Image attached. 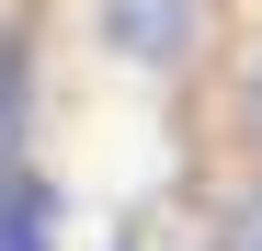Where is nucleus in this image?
<instances>
[{
	"instance_id": "obj_1",
	"label": "nucleus",
	"mask_w": 262,
	"mask_h": 251,
	"mask_svg": "<svg viewBox=\"0 0 262 251\" xmlns=\"http://www.w3.org/2000/svg\"><path fill=\"white\" fill-rule=\"evenodd\" d=\"M0 251H57V183L0 160Z\"/></svg>"
},
{
	"instance_id": "obj_2",
	"label": "nucleus",
	"mask_w": 262,
	"mask_h": 251,
	"mask_svg": "<svg viewBox=\"0 0 262 251\" xmlns=\"http://www.w3.org/2000/svg\"><path fill=\"white\" fill-rule=\"evenodd\" d=\"M228 251H262V194H239V205H228Z\"/></svg>"
},
{
	"instance_id": "obj_3",
	"label": "nucleus",
	"mask_w": 262,
	"mask_h": 251,
	"mask_svg": "<svg viewBox=\"0 0 262 251\" xmlns=\"http://www.w3.org/2000/svg\"><path fill=\"white\" fill-rule=\"evenodd\" d=\"M251 126H262V69H251Z\"/></svg>"
}]
</instances>
